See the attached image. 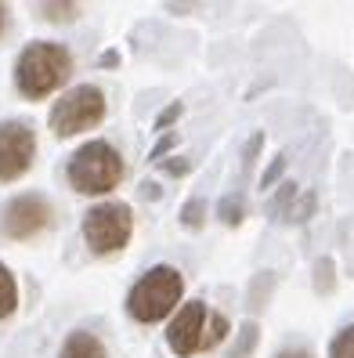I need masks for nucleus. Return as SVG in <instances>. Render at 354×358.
Instances as JSON below:
<instances>
[{
    "mask_svg": "<svg viewBox=\"0 0 354 358\" xmlns=\"http://www.w3.org/2000/svg\"><path fill=\"white\" fill-rule=\"evenodd\" d=\"M242 214H246V206H242V199H239V196H224V199H221V206H217V217H221L228 228L242 224Z\"/></svg>",
    "mask_w": 354,
    "mask_h": 358,
    "instance_id": "11",
    "label": "nucleus"
},
{
    "mask_svg": "<svg viewBox=\"0 0 354 358\" xmlns=\"http://www.w3.org/2000/svg\"><path fill=\"white\" fill-rule=\"evenodd\" d=\"M69 73H73L69 51L61 44H51V40H36V44H29L22 55H18L15 83H18V91H22L26 98L40 101V98L54 94L61 83L69 80Z\"/></svg>",
    "mask_w": 354,
    "mask_h": 358,
    "instance_id": "1",
    "label": "nucleus"
},
{
    "mask_svg": "<svg viewBox=\"0 0 354 358\" xmlns=\"http://www.w3.org/2000/svg\"><path fill=\"white\" fill-rule=\"evenodd\" d=\"M18 304V289H15V279H11V271L0 264V319H8V315L15 311Z\"/></svg>",
    "mask_w": 354,
    "mask_h": 358,
    "instance_id": "10",
    "label": "nucleus"
},
{
    "mask_svg": "<svg viewBox=\"0 0 354 358\" xmlns=\"http://www.w3.org/2000/svg\"><path fill=\"white\" fill-rule=\"evenodd\" d=\"M134 214L127 203H101L83 217V239L94 254H116L131 243Z\"/></svg>",
    "mask_w": 354,
    "mask_h": 358,
    "instance_id": "5",
    "label": "nucleus"
},
{
    "mask_svg": "<svg viewBox=\"0 0 354 358\" xmlns=\"http://www.w3.org/2000/svg\"><path fill=\"white\" fill-rule=\"evenodd\" d=\"M40 11H44L47 22H73V18L80 15V4H44Z\"/></svg>",
    "mask_w": 354,
    "mask_h": 358,
    "instance_id": "15",
    "label": "nucleus"
},
{
    "mask_svg": "<svg viewBox=\"0 0 354 358\" xmlns=\"http://www.w3.org/2000/svg\"><path fill=\"white\" fill-rule=\"evenodd\" d=\"M311 210H315V196H304L297 210H289V217H286V221H307V217H311Z\"/></svg>",
    "mask_w": 354,
    "mask_h": 358,
    "instance_id": "20",
    "label": "nucleus"
},
{
    "mask_svg": "<svg viewBox=\"0 0 354 358\" xmlns=\"http://www.w3.org/2000/svg\"><path fill=\"white\" fill-rule=\"evenodd\" d=\"M224 336H228V319L214 311V315H210V326H206V333H202V348H206V351L217 348Z\"/></svg>",
    "mask_w": 354,
    "mask_h": 358,
    "instance_id": "13",
    "label": "nucleus"
},
{
    "mask_svg": "<svg viewBox=\"0 0 354 358\" xmlns=\"http://www.w3.org/2000/svg\"><path fill=\"white\" fill-rule=\"evenodd\" d=\"M181 289H184L181 271L170 268V264H156L152 271H145V275L134 282L131 297H127V311L138 322H159L177 308Z\"/></svg>",
    "mask_w": 354,
    "mask_h": 358,
    "instance_id": "2",
    "label": "nucleus"
},
{
    "mask_svg": "<svg viewBox=\"0 0 354 358\" xmlns=\"http://www.w3.org/2000/svg\"><path fill=\"white\" fill-rule=\"evenodd\" d=\"M206 319H210V311H206L202 301H189L184 308H177V315L170 319V326H166V344H170V351L181 355V358L196 355L202 348Z\"/></svg>",
    "mask_w": 354,
    "mask_h": 358,
    "instance_id": "8",
    "label": "nucleus"
},
{
    "mask_svg": "<svg viewBox=\"0 0 354 358\" xmlns=\"http://www.w3.org/2000/svg\"><path fill=\"white\" fill-rule=\"evenodd\" d=\"M51 224V203L44 196H15L8 206H4V221H0V228H4V236L11 239H33L40 236Z\"/></svg>",
    "mask_w": 354,
    "mask_h": 358,
    "instance_id": "7",
    "label": "nucleus"
},
{
    "mask_svg": "<svg viewBox=\"0 0 354 358\" xmlns=\"http://www.w3.org/2000/svg\"><path fill=\"white\" fill-rule=\"evenodd\" d=\"M101 116H105V94H101V87H94V83H80V87L66 91L54 109H51V131L58 138H73V134H83L101 123Z\"/></svg>",
    "mask_w": 354,
    "mask_h": 358,
    "instance_id": "4",
    "label": "nucleus"
},
{
    "mask_svg": "<svg viewBox=\"0 0 354 358\" xmlns=\"http://www.w3.org/2000/svg\"><path fill=\"white\" fill-rule=\"evenodd\" d=\"M202 221H206V203L202 199H189L184 210H181V224L184 228H202Z\"/></svg>",
    "mask_w": 354,
    "mask_h": 358,
    "instance_id": "14",
    "label": "nucleus"
},
{
    "mask_svg": "<svg viewBox=\"0 0 354 358\" xmlns=\"http://www.w3.org/2000/svg\"><path fill=\"white\" fill-rule=\"evenodd\" d=\"M174 145H177V134H166V138H163V141L156 145V149L149 152V159H159L163 152H170V149H174Z\"/></svg>",
    "mask_w": 354,
    "mask_h": 358,
    "instance_id": "22",
    "label": "nucleus"
},
{
    "mask_svg": "<svg viewBox=\"0 0 354 358\" xmlns=\"http://www.w3.org/2000/svg\"><path fill=\"white\" fill-rule=\"evenodd\" d=\"M163 171H166V174H189V163H184V159H177V156H174L170 163H163Z\"/></svg>",
    "mask_w": 354,
    "mask_h": 358,
    "instance_id": "23",
    "label": "nucleus"
},
{
    "mask_svg": "<svg viewBox=\"0 0 354 358\" xmlns=\"http://www.w3.org/2000/svg\"><path fill=\"white\" fill-rule=\"evenodd\" d=\"M293 196H297V185H293V181H286V185H282V192H279V196H275V203H272V210H282Z\"/></svg>",
    "mask_w": 354,
    "mask_h": 358,
    "instance_id": "21",
    "label": "nucleus"
},
{
    "mask_svg": "<svg viewBox=\"0 0 354 358\" xmlns=\"http://www.w3.org/2000/svg\"><path fill=\"white\" fill-rule=\"evenodd\" d=\"M123 178V159L109 141H87L80 145L69 159V185L83 196H105Z\"/></svg>",
    "mask_w": 354,
    "mask_h": 358,
    "instance_id": "3",
    "label": "nucleus"
},
{
    "mask_svg": "<svg viewBox=\"0 0 354 358\" xmlns=\"http://www.w3.org/2000/svg\"><path fill=\"white\" fill-rule=\"evenodd\" d=\"M184 109H181V101H174V105H166V109L159 113V120H156V131H166L170 123H177V116H181Z\"/></svg>",
    "mask_w": 354,
    "mask_h": 358,
    "instance_id": "19",
    "label": "nucleus"
},
{
    "mask_svg": "<svg viewBox=\"0 0 354 358\" xmlns=\"http://www.w3.org/2000/svg\"><path fill=\"white\" fill-rule=\"evenodd\" d=\"M4 26H8V8L0 4V33H4Z\"/></svg>",
    "mask_w": 354,
    "mask_h": 358,
    "instance_id": "25",
    "label": "nucleus"
},
{
    "mask_svg": "<svg viewBox=\"0 0 354 358\" xmlns=\"http://www.w3.org/2000/svg\"><path fill=\"white\" fill-rule=\"evenodd\" d=\"M36 156V138L22 120L0 123V181L22 178Z\"/></svg>",
    "mask_w": 354,
    "mask_h": 358,
    "instance_id": "6",
    "label": "nucleus"
},
{
    "mask_svg": "<svg viewBox=\"0 0 354 358\" xmlns=\"http://www.w3.org/2000/svg\"><path fill=\"white\" fill-rule=\"evenodd\" d=\"M282 171H286V156H275V159H272V166H267L264 178H260V188H264V192H267V188H272V185L282 178Z\"/></svg>",
    "mask_w": 354,
    "mask_h": 358,
    "instance_id": "18",
    "label": "nucleus"
},
{
    "mask_svg": "<svg viewBox=\"0 0 354 358\" xmlns=\"http://www.w3.org/2000/svg\"><path fill=\"white\" fill-rule=\"evenodd\" d=\"M253 348H257V326L246 322V326H242V336H239V348L232 351V358H246Z\"/></svg>",
    "mask_w": 354,
    "mask_h": 358,
    "instance_id": "17",
    "label": "nucleus"
},
{
    "mask_svg": "<svg viewBox=\"0 0 354 358\" xmlns=\"http://www.w3.org/2000/svg\"><path fill=\"white\" fill-rule=\"evenodd\" d=\"M61 358H109V355H105V344H101L94 333L76 329V333L66 336V344H61Z\"/></svg>",
    "mask_w": 354,
    "mask_h": 358,
    "instance_id": "9",
    "label": "nucleus"
},
{
    "mask_svg": "<svg viewBox=\"0 0 354 358\" xmlns=\"http://www.w3.org/2000/svg\"><path fill=\"white\" fill-rule=\"evenodd\" d=\"M329 358H354V326H344L329 344Z\"/></svg>",
    "mask_w": 354,
    "mask_h": 358,
    "instance_id": "12",
    "label": "nucleus"
},
{
    "mask_svg": "<svg viewBox=\"0 0 354 358\" xmlns=\"http://www.w3.org/2000/svg\"><path fill=\"white\" fill-rule=\"evenodd\" d=\"M315 289L318 293H332V261L329 257H322L315 264Z\"/></svg>",
    "mask_w": 354,
    "mask_h": 358,
    "instance_id": "16",
    "label": "nucleus"
},
{
    "mask_svg": "<svg viewBox=\"0 0 354 358\" xmlns=\"http://www.w3.org/2000/svg\"><path fill=\"white\" fill-rule=\"evenodd\" d=\"M275 358H315L307 348H286V351H279Z\"/></svg>",
    "mask_w": 354,
    "mask_h": 358,
    "instance_id": "24",
    "label": "nucleus"
}]
</instances>
